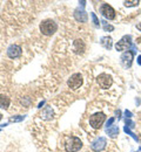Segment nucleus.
Wrapping results in <instances>:
<instances>
[{
    "label": "nucleus",
    "mask_w": 141,
    "mask_h": 152,
    "mask_svg": "<svg viewBox=\"0 0 141 152\" xmlns=\"http://www.w3.org/2000/svg\"><path fill=\"white\" fill-rule=\"evenodd\" d=\"M67 84H68V87L71 89H74V90L78 89V88H80L81 86H82V76H81V74H79V73L73 74V75L68 78Z\"/></svg>",
    "instance_id": "obj_5"
},
{
    "label": "nucleus",
    "mask_w": 141,
    "mask_h": 152,
    "mask_svg": "<svg viewBox=\"0 0 141 152\" xmlns=\"http://www.w3.org/2000/svg\"><path fill=\"white\" fill-rule=\"evenodd\" d=\"M74 18H75L77 21H79V22H87L88 15H87V13L82 8H77L74 11Z\"/></svg>",
    "instance_id": "obj_11"
},
{
    "label": "nucleus",
    "mask_w": 141,
    "mask_h": 152,
    "mask_svg": "<svg viewBox=\"0 0 141 152\" xmlns=\"http://www.w3.org/2000/svg\"><path fill=\"white\" fill-rule=\"evenodd\" d=\"M105 121H106V115L103 113H97L89 117V124L93 129H100Z\"/></svg>",
    "instance_id": "obj_3"
},
{
    "label": "nucleus",
    "mask_w": 141,
    "mask_h": 152,
    "mask_svg": "<svg viewBox=\"0 0 141 152\" xmlns=\"http://www.w3.org/2000/svg\"><path fill=\"white\" fill-rule=\"evenodd\" d=\"M57 29H58L57 22L51 19L44 20L40 23V32L44 35H52L57 32Z\"/></svg>",
    "instance_id": "obj_2"
},
{
    "label": "nucleus",
    "mask_w": 141,
    "mask_h": 152,
    "mask_svg": "<svg viewBox=\"0 0 141 152\" xmlns=\"http://www.w3.org/2000/svg\"><path fill=\"white\" fill-rule=\"evenodd\" d=\"M100 12L106 19L113 20L115 18V11H114V8H113L111 5H108V4H102V5H101Z\"/></svg>",
    "instance_id": "obj_7"
},
{
    "label": "nucleus",
    "mask_w": 141,
    "mask_h": 152,
    "mask_svg": "<svg viewBox=\"0 0 141 152\" xmlns=\"http://www.w3.org/2000/svg\"><path fill=\"white\" fill-rule=\"evenodd\" d=\"M101 45L106 48V49H111L112 48V46H113V40L112 38H109V37H103V38H101Z\"/></svg>",
    "instance_id": "obj_16"
},
{
    "label": "nucleus",
    "mask_w": 141,
    "mask_h": 152,
    "mask_svg": "<svg viewBox=\"0 0 141 152\" xmlns=\"http://www.w3.org/2000/svg\"><path fill=\"white\" fill-rule=\"evenodd\" d=\"M21 53H22L21 47L18 46V45H11V46L7 48V55H8V57H11V58H17V57H19L21 55Z\"/></svg>",
    "instance_id": "obj_9"
},
{
    "label": "nucleus",
    "mask_w": 141,
    "mask_h": 152,
    "mask_svg": "<svg viewBox=\"0 0 141 152\" xmlns=\"http://www.w3.org/2000/svg\"><path fill=\"white\" fill-rule=\"evenodd\" d=\"M137 61H138V63L141 66V55H140V56H138V60H137Z\"/></svg>",
    "instance_id": "obj_25"
},
{
    "label": "nucleus",
    "mask_w": 141,
    "mask_h": 152,
    "mask_svg": "<svg viewBox=\"0 0 141 152\" xmlns=\"http://www.w3.org/2000/svg\"><path fill=\"white\" fill-rule=\"evenodd\" d=\"M40 117L42 119H52L53 118V109L51 107H46L40 114Z\"/></svg>",
    "instance_id": "obj_13"
},
{
    "label": "nucleus",
    "mask_w": 141,
    "mask_h": 152,
    "mask_svg": "<svg viewBox=\"0 0 141 152\" xmlns=\"http://www.w3.org/2000/svg\"><path fill=\"white\" fill-rule=\"evenodd\" d=\"M123 131H125V132L127 133V134H129V136H131V137H132L133 139H135V140H138V137H137V134H135V133L133 132V131H132V130H131L129 128H127L126 125H125V128H123Z\"/></svg>",
    "instance_id": "obj_17"
},
{
    "label": "nucleus",
    "mask_w": 141,
    "mask_h": 152,
    "mask_svg": "<svg viewBox=\"0 0 141 152\" xmlns=\"http://www.w3.org/2000/svg\"><path fill=\"white\" fill-rule=\"evenodd\" d=\"M106 133L111 137V138H115L118 134H119V128L117 125H112L111 128H107L106 129Z\"/></svg>",
    "instance_id": "obj_15"
},
{
    "label": "nucleus",
    "mask_w": 141,
    "mask_h": 152,
    "mask_svg": "<svg viewBox=\"0 0 141 152\" xmlns=\"http://www.w3.org/2000/svg\"><path fill=\"white\" fill-rule=\"evenodd\" d=\"M133 57H134V54H133V52H129V50H127V52H125L122 55H121V63H122V66L123 67H131L132 66V62H133Z\"/></svg>",
    "instance_id": "obj_10"
},
{
    "label": "nucleus",
    "mask_w": 141,
    "mask_h": 152,
    "mask_svg": "<svg viewBox=\"0 0 141 152\" xmlns=\"http://www.w3.org/2000/svg\"><path fill=\"white\" fill-rule=\"evenodd\" d=\"M102 25H103V29H105L106 32H112V31H114V27H113L112 25H108V23L105 22V21H102Z\"/></svg>",
    "instance_id": "obj_20"
},
{
    "label": "nucleus",
    "mask_w": 141,
    "mask_h": 152,
    "mask_svg": "<svg viewBox=\"0 0 141 152\" xmlns=\"http://www.w3.org/2000/svg\"><path fill=\"white\" fill-rule=\"evenodd\" d=\"M81 148H82V142L78 137H74V136H69L66 138V142H65V149L67 152H77L79 151Z\"/></svg>",
    "instance_id": "obj_1"
},
{
    "label": "nucleus",
    "mask_w": 141,
    "mask_h": 152,
    "mask_svg": "<svg viewBox=\"0 0 141 152\" xmlns=\"http://www.w3.org/2000/svg\"><path fill=\"white\" fill-rule=\"evenodd\" d=\"M91 17H92V20H93L94 26H95V27H99V26H100V21H99V19L97 18L95 13H91Z\"/></svg>",
    "instance_id": "obj_21"
},
{
    "label": "nucleus",
    "mask_w": 141,
    "mask_h": 152,
    "mask_svg": "<svg viewBox=\"0 0 141 152\" xmlns=\"http://www.w3.org/2000/svg\"><path fill=\"white\" fill-rule=\"evenodd\" d=\"M125 123H126V126H127V128H134V126H135V123H134L133 121H131L129 118H126Z\"/></svg>",
    "instance_id": "obj_22"
},
{
    "label": "nucleus",
    "mask_w": 141,
    "mask_h": 152,
    "mask_svg": "<svg viewBox=\"0 0 141 152\" xmlns=\"http://www.w3.org/2000/svg\"><path fill=\"white\" fill-rule=\"evenodd\" d=\"M45 104V101H42V102H40V104H39V107L38 108H42V105Z\"/></svg>",
    "instance_id": "obj_26"
},
{
    "label": "nucleus",
    "mask_w": 141,
    "mask_h": 152,
    "mask_svg": "<svg viewBox=\"0 0 141 152\" xmlns=\"http://www.w3.org/2000/svg\"><path fill=\"white\" fill-rule=\"evenodd\" d=\"M1 118H2V115L0 114V121H1Z\"/></svg>",
    "instance_id": "obj_27"
},
{
    "label": "nucleus",
    "mask_w": 141,
    "mask_h": 152,
    "mask_svg": "<svg viewBox=\"0 0 141 152\" xmlns=\"http://www.w3.org/2000/svg\"><path fill=\"white\" fill-rule=\"evenodd\" d=\"M10 103H11L10 97H7L6 95H1V94H0V108H1V109H8Z\"/></svg>",
    "instance_id": "obj_14"
},
{
    "label": "nucleus",
    "mask_w": 141,
    "mask_h": 152,
    "mask_svg": "<svg viewBox=\"0 0 141 152\" xmlns=\"http://www.w3.org/2000/svg\"><path fill=\"white\" fill-rule=\"evenodd\" d=\"M133 47V41H132V37L131 35H126L121 39L120 41H118V43L115 45L117 50L122 52V50H128L129 48Z\"/></svg>",
    "instance_id": "obj_4"
},
{
    "label": "nucleus",
    "mask_w": 141,
    "mask_h": 152,
    "mask_svg": "<svg viewBox=\"0 0 141 152\" xmlns=\"http://www.w3.org/2000/svg\"><path fill=\"white\" fill-rule=\"evenodd\" d=\"M114 121H115V119H114L113 117H112V118H109V119L106 122V129H107V128H111V126H112V124L114 123Z\"/></svg>",
    "instance_id": "obj_23"
},
{
    "label": "nucleus",
    "mask_w": 141,
    "mask_h": 152,
    "mask_svg": "<svg viewBox=\"0 0 141 152\" xmlns=\"http://www.w3.org/2000/svg\"><path fill=\"white\" fill-rule=\"evenodd\" d=\"M126 7H135L139 5V1L138 0H133V1H125L123 2Z\"/></svg>",
    "instance_id": "obj_19"
},
{
    "label": "nucleus",
    "mask_w": 141,
    "mask_h": 152,
    "mask_svg": "<svg viewBox=\"0 0 141 152\" xmlns=\"http://www.w3.org/2000/svg\"><path fill=\"white\" fill-rule=\"evenodd\" d=\"M106 145H107L106 138H105V137H99V138H97V139L91 144V148H92L93 151L99 152V151H102V150L106 148Z\"/></svg>",
    "instance_id": "obj_8"
},
{
    "label": "nucleus",
    "mask_w": 141,
    "mask_h": 152,
    "mask_svg": "<svg viewBox=\"0 0 141 152\" xmlns=\"http://www.w3.org/2000/svg\"><path fill=\"white\" fill-rule=\"evenodd\" d=\"M125 116H126V118H131V117L133 116V114H132L129 110H126V111H125Z\"/></svg>",
    "instance_id": "obj_24"
},
{
    "label": "nucleus",
    "mask_w": 141,
    "mask_h": 152,
    "mask_svg": "<svg viewBox=\"0 0 141 152\" xmlns=\"http://www.w3.org/2000/svg\"><path fill=\"white\" fill-rule=\"evenodd\" d=\"M26 116H22V115H19V116H12L10 118V122H21L25 119Z\"/></svg>",
    "instance_id": "obj_18"
},
{
    "label": "nucleus",
    "mask_w": 141,
    "mask_h": 152,
    "mask_svg": "<svg viewBox=\"0 0 141 152\" xmlns=\"http://www.w3.org/2000/svg\"><path fill=\"white\" fill-rule=\"evenodd\" d=\"M97 81H98V84L100 86L102 89H108L112 86V83H113L112 76L108 75V74H101V75H99L98 78H97Z\"/></svg>",
    "instance_id": "obj_6"
},
{
    "label": "nucleus",
    "mask_w": 141,
    "mask_h": 152,
    "mask_svg": "<svg viewBox=\"0 0 141 152\" xmlns=\"http://www.w3.org/2000/svg\"><path fill=\"white\" fill-rule=\"evenodd\" d=\"M73 49H74V52H75L77 54H82V53L85 52V49H86V46H85L83 41L80 40V39H77V40L73 42Z\"/></svg>",
    "instance_id": "obj_12"
}]
</instances>
